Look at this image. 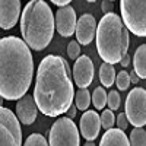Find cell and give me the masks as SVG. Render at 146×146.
Segmentation results:
<instances>
[{
  "mask_svg": "<svg viewBox=\"0 0 146 146\" xmlns=\"http://www.w3.org/2000/svg\"><path fill=\"white\" fill-rule=\"evenodd\" d=\"M32 96L38 110L47 117H60L70 108L75 88L70 67L62 56L48 54L41 60Z\"/></svg>",
  "mask_w": 146,
  "mask_h": 146,
  "instance_id": "obj_1",
  "label": "cell"
},
{
  "mask_svg": "<svg viewBox=\"0 0 146 146\" xmlns=\"http://www.w3.org/2000/svg\"><path fill=\"white\" fill-rule=\"evenodd\" d=\"M34 76V58L22 38H0V95L6 101L21 100L28 94Z\"/></svg>",
  "mask_w": 146,
  "mask_h": 146,
  "instance_id": "obj_2",
  "label": "cell"
},
{
  "mask_svg": "<svg viewBox=\"0 0 146 146\" xmlns=\"http://www.w3.org/2000/svg\"><path fill=\"white\" fill-rule=\"evenodd\" d=\"M56 29L53 10L45 0H31L21 13L22 40L31 50L42 51L50 45Z\"/></svg>",
  "mask_w": 146,
  "mask_h": 146,
  "instance_id": "obj_3",
  "label": "cell"
},
{
  "mask_svg": "<svg viewBox=\"0 0 146 146\" xmlns=\"http://www.w3.org/2000/svg\"><path fill=\"white\" fill-rule=\"evenodd\" d=\"M96 50L104 63L117 64L129 50V29L114 12L105 13L96 25Z\"/></svg>",
  "mask_w": 146,
  "mask_h": 146,
  "instance_id": "obj_4",
  "label": "cell"
},
{
  "mask_svg": "<svg viewBox=\"0 0 146 146\" xmlns=\"http://www.w3.org/2000/svg\"><path fill=\"white\" fill-rule=\"evenodd\" d=\"M121 21L136 36H146V0H120Z\"/></svg>",
  "mask_w": 146,
  "mask_h": 146,
  "instance_id": "obj_5",
  "label": "cell"
},
{
  "mask_svg": "<svg viewBox=\"0 0 146 146\" xmlns=\"http://www.w3.org/2000/svg\"><path fill=\"white\" fill-rule=\"evenodd\" d=\"M48 145L50 146H79L80 135L75 121L69 117H60L48 133Z\"/></svg>",
  "mask_w": 146,
  "mask_h": 146,
  "instance_id": "obj_6",
  "label": "cell"
},
{
  "mask_svg": "<svg viewBox=\"0 0 146 146\" xmlns=\"http://www.w3.org/2000/svg\"><path fill=\"white\" fill-rule=\"evenodd\" d=\"M0 146H22L21 121L6 107H0Z\"/></svg>",
  "mask_w": 146,
  "mask_h": 146,
  "instance_id": "obj_7",
  "label": "cell"
},
{
  "mask_svg": "<svg viewBox=\"0 0 146 146\" xmlns=\"http://www.w3.org/2000/svg\"><path fill=\"white\" fill-rule=\"evenodd\" d=\"M124 110L129 123L135 127H143L146 124V89L133 88L124 102Z\"/></svg>",
  "mask_w": 146,
  "mask_h": 146,
  "instance_id": "obj_8",
  "label": "cell"
},
{
  "mask_svg": "<svg viewBox=\"0 0 146 146\" xmlns=\"http://www.w3.org/2000/svg\"><path fill=\"white\" fill-rule=\"evenodd\" d=\"M54 22H56V29L62 36H72L73 32L76 31V23H78V18H76V12L70 5L58 7V10L56 12L54 16Z\"/></svg>",
  "mask_w": 146,
  "mask_h": 146,
  "instance_id": "obj_9",
  "label": "cell"
},
{
  "mask_svg": "<svg viewBox=\"0 0 146 146\" xmlns=\"http://www.w3.org/2000/svg\"><path fill=\"white\" fill-rule=\"evenodd\" d=\"M73 80L79 88H88L94 80V63L91 57L79 56L73 64Z\"/></svg>",
  "mask_w": 146,
  "mask_h": 146,
  "instance_id": "obj_10",
  "label": "cell"
},
{
  "mask_svg": "<svg viewBox=\"0 0 146 146\" xmlns=\"http://www.w3.org/2000/svg\"><path fill=\"white\" fill-rule=\"evenodd\" d=\"M21 18V0H0V28L12 29Z\"/></svg>",
  "mask_w": 146,
  "mask_h": 146,
  "instance_id": "obj_11",
  "label": "cell"
},
{
  "mask_svg": "<svg viewBox=\"0 0 146 146\" xmlns=\"http://www.w3.org/2000/svg\"><path fill=\"white\" fill-rule=\"evenodd\" d=\"M76 41L82 45H89L95 40L96 34V19L91 13H85L78 19L76 23Z\"/></svg>",
  "mask_w": 146,
  "mask_h": 146,
  "instance_id": "obj_12",
  "label": "cell"
},
{
  "mask_svg": "<svg viewBox=\"0 0 146 146\" xmlns=\"http://www.w3.org/2000/svg\"><path fill=\"white\" fill-rule=\"evenodd\" d=\"M101 130V117L95 110H86L83 111L79 123V131L86 140H95Z\"/></svg>",
  "mask_w": 146,
  "mask_h": 146,
  "instance_id": "obj_13",
  "label": "cell"
},
{
  "mask_svg": "<svg viewBox=\"0 0 146 146\" xmlns=\"http://www.w3.org/2000/svg\"><path fill=\"white\" fill-rule=\"evenodd\" d=\"M15 113H16L18 120L22 124L31 126L36 120V115H38V107L35 104L34 96L27 94L21 100H18V102L15 105Z\"/></svg>",
  "mask_w": 146,
  "mask_h": 146,
  "instance_id": "obj_14",
  "label": "cell"
},
{
  "mask_svg": "<svg viewBox=\"0 0 146 146\" xmlns=\"http://www.w3.org/2000/svg\"><path fill=\"white\" fill-rule=\"evenodd\" d=\"M100 146H130L129 137L126 136L124 130L120 129H108L101 137Z\"/></svg>",
  "mask_w": 146,
  "mask_h": 146,
  "instance_id": "obj_15",
  "label": "cell"
},
{
  "mask_svg": "<svg viewBox=\"0 0 146 146\" xmlns=\"http://www.w3.org/2000/svg\"><path fill=\"white\" fill-rule=\"evenodd\" d=\"M133 69L140 79H146V44L137 47L133 56Z\"/></svg>",
  "mask_w": 146,
  "mask_h": 146,
  "instance_id": "obj_16",
  "label": "cell"
},
{
  "mask_svg": "<svg viewBox=\"0 0 146 146\" xmlns=\"http://www.w3.org/2000/svg\"><path fill=\"white\" fill-rule=\"evenodd\" d=\"M115 69L114 64L110 63H102L100 67V80L104 88H110L115 83Z\"/></svg>",
  "mask_w": 146,
  "mask_h": 146,
  "instance_id": "obj_17",
  "label": "cell"
},
{
  "mask_svg": "<svg viewBox=\"0 0 146 146\" xmlns=\"http://www.w3.org/2000/svg\"><path fill=\"white\" fill-rule=\"evenodd\" d=\"M92 100H91V94L88 91V88H79L78 92H75V104H76V108L80 110V111H86L89 108Z\"/></svg>",
  "mask_w": 146,
  "mask_h": 146,
  "instance_id": "obj_18",
  "label": "cell"
},
{
  "mask_svg": "<svg viewBox=\"0 0 146 146\" xmlns=\"http://www.w3.org/2000/svg\"><path fill=\"white\" fill-rule=\"evenodd\" d=\"M91 100H92L94 107L96 108V111H98V110H104L105 105H107V92H105L104 86L95 88L92 95H91Z\"/></svg>",
  "mask_w": 146,
  "mask_h": 146,
  "instance_id": "obj_19",
  "label": "cell"
},
{
  "mask_svg": "<svg viewBox=\"0 0 146 146\" xmlns=\"http://www.w3.org/2000/svg\"><path fill=\"white\" fill-rule=\"evenodd\" d=\"M130 146H146V131L143 127H135L129 137Z\"/></svg>",
  "mask_w": 146,
  "mask_h": 146,
  "instance_id": "obj_20",
  "label": "cell"
},
{
  "mask_svg": "<svg viewBox=\"0 0 146 146\" xmlns=\"http://www.w3.org/2000/svg\"><path fill=\"white\" fill-rule=\"evenodd\" d=\"M100 117H101V127L104 130H108V129H113L114 127V124H115L114 111H111V110H104L102 114Z\"/></svg>",
  "mask_w": 146,
  "mask_h": 146,
  "instance_id": "obj_21",
  "label": "cell"
},
{
  "mask_svg": "<svg viewBox=\"0 0 146 146\" xmlns=\"http://www.w3.org/2000/svg\"><path fill=\"white\" fill-rule=\"evenodd\" d=\"M115 86L118 91H127L130 86V73L126 70H121L115 76Z\"/></svg>",
  "mask_w": 146,
  "mask_h": 146,
  "instance_id": "obj_22",
  "label": "cell"
},
{
  "mask_svg": "<svg viewBox=\"0 0 146 146\" xmlns=\"http://www.w3.org/2000/svg\"><path fill=\"white\" fill-rule=\"evenodd\" d=\"M23 146H50V145H48L47 139L42 135H40V133H32L31 136L27 137Z\"/></svg>",
  "mask_w": 146,
  "mask_h": 146,
  "instance_id": "obj_23",
  "label": "cell"
},
{
  "mask_svg": "<svg viewBox=\"0 0 146 146\" xmlns=\"http://www.w3.org/2000/svg\"><path fill=\"white\" fill-rule=\"evenodd\" d=\"M107 104H108V108L111 110V111H117L120 108V104H121L120 94L117 91H110L108 95H107Z\"/></svg>",
  "mask_w": 146,
  "mask_h": 146,
  "instance_id": "obj_24",
  "label": "cell"
},
{
  "mask_svg": "<svg viewBox=\"0 0 146 146\" xmlns=\"http://www.w3.org/2000/svg\"><path fill=\"white\" fill-rule=\"evenodd\" d=\"M80 54V44L78 41H70L67 45V56L72 60H76Z\"/></svg>",
  "mask_w": 146,
  "mask_h": 146,
  "instance_id": "obj_25",
  "label": "cell"
},
{
  "mask_svg": "<svg viewBox=\"0 0 146 146\" xmlns=\"http://www.w3.org/2000/svg\"><path fill=\"white\" fill-rule=\"evenodd\" d=\"M115 124H117V129H120V130H127V127H129V120H127L126 113H120V114L115 117Z\"/></svg>",
  "mask_w": 146,
  "mask_h": 146,
  "instance_id": "obj_26",
  "label": "cell"
},
{
  "mask_svg": "<svg viewBox=\"0 0 146 146\" xmlns=\"http://www.w3.org/2000/svg\"><path fill=\"white\" fill-rule=\"evenodd\" d=\"M101 9L104 12V15L105 13H110V12H113V9H114V3L110 2V0H104V2L101 3Z\"/></svg>",
  "mask_w": 146,
  "mask_h": 146,
  "instance_id": "obj_27",
  "label": "cell"
},
{
  "mask_svg": "<svg viewBox=\"0 0 146 146\" xmlns=\"http://www.w3.org/2000/svg\"><path fill=\"white\" fill-rule=\"evenodd\" d=\"M76 113H78V108H76V105H70V108L66 111V114H67V117L69 118H75L76 117Z\"/></svg>",
  "mask_w": 146,
  "mask_h": 146,
  "instance_id": "obj_28",
  "label": "cell"
},
{
  "mask_svg": "<svg viewBox=\"0 0 146 146\" xmlns=\"http://www.w3.org/2000/svg\"><path fill=\"white\" fill-rule=\"evenodd\" d=\"M50 2H51L53 5L58 6V7H63V6H67L72 0H50Z\"/></svg>",
  "mask_w": 146,
  "mask_h": 146,
  "instance_id": "obj_29",
  "label": "cell"
},
{
  "mask_svg": "<svg viewBox=\"0 0 146 146\" xmlns=\"http://www.w3.org/2000/svg\"><path fill=\"white\" fill-rule=\"evenodd\" d=\"M130 62H131V58H130V56L129 54H126L123 58H121V62H120V64L123 66V67H127L129 64H130Z\"/></svg>",
  "mask_w": 146,
  "mask_h": 146,
  "instance_id": "obj_30",
  "label": "cell"
},
{
  "mask_svg": "<svg viewBox=\"0 0 146 146\" xmlns=\"http://www.w3.org/2000/svg\"><path fill=\"white\" fill-rule=\"evenodd\" d=\"M139 79H140V78H139V76L136 75V73H135V70H133V72H131V75H130V82L136 85V83L139 82Z\"/></svg>",
  "mask_w": 146,
  "mask_h": 146,
  "instance_id": "obj_31",
  "label": "cell"
},
{
  "mask_svg": "<svg viewBox=\"0 0 146 146\" xmlns=\"http://www.w3.org/2000/svg\"><path fill=\"white\" fill-rule=\"evenodd\" d=\"M83 146H96V145L94 143V140H88V142H86V143H85Z\"/></svg>",
  "mask_w": 146,
  "mask_h": 146,
  "instance_id": "obj_32",
  "label": "cell"
},
{
  "mask_svg": "<svg viewBox=\"0 0 146 146\" xmlns=\"http://www.w3.org/2000/svg\"><path fill=\"white\" fill-rule=\"evenodd\" d=\"M3 101H5V100H3V96H2V95H0V107H2V105H3Z\"/></svg>",
  "mask_w": 146,
  "mask_h": 146,
  "instance_id": "obj_33",
  "label": "cell"
},
{
  "mask_svg": "<svg viewBox=\"0 0 146 146\" xmlns=\"http://www.w3.org/2000/svg\"><path fill=\"white\" fill-rule=\"evenodd\" d=\"M86 2H91V3H94V2H96V0H86Z\"/></svg>",
  "mask_w": 146,
  "mask_h": 146,
  "instance_id": "obj_34",
  "label": "cell"
},
{
  "mask_svg": "<svg viewBox=\"0 0 146 146\" xmlns=\"http://www.w3.org/2000/svg\"><path fill=\"white\" fill-rule=\"evenodd\" d=\"M110 2H114V0H110Z\"/></svg>",
  "mask_w": 146,
  "mask_h": 146,
  "instance_id": "obj_35",
  "label": "cell"
}]
</instances>
